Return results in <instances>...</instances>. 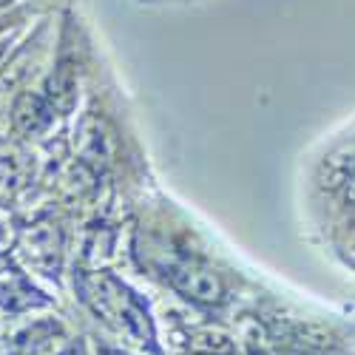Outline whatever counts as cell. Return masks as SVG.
I'll return each mask as SVG.
<instances>
[{
  "label": "cell",
  "mask_w": 355,
  "mask_h": 355,
  "mask_svg": "<svg viewBox=\"0 0 355 355\" xmlns=\"http://www.w3.org/2000/svg\"><path fill=\"white\" fill-rule=\"evenodd\" d=\"M80 293L97 315L116 324V327L125 330L139 344H154V327H151V321H148L145 307L137 302V295L125 284L116 282L114 276L85 273L80 279Z\"/></svg>",
  "instance_id": "6da1fadb"
},
{
  "label": "cell",
  "mask_w": 355,
  "mask_h": 355,
  "mask_svg": "<svg viewBox=\"0 0 355 355\" xmlns=\"http://www.w3.org/2000/svg\"><path fill=\"white\" fill-rule=\"evenodd\" d=\"M171 284L176 293H182L185 299L196 304H219L225 299V284L216 273L193 268V264H182V268L171 270Z\"/></svg>",
  "instance_id": "7a4b0ae2"
},
{
  "label": "cell",
  "mask_w": 355,
  "mask_h": 355,
  "mask_svg": "<svg viewBox=\"0 0 355 355\" xmlns=\"http://www.w3.org/2000/svg\"><path fill=\"white\" fill-rule=\"evenodd\" d=\"M0 304L6 310H28V307H43L49 299L28 284L26 273L17 270L9 256H0Z\"/></svg>",
  "instance_id": "3957f363"
},
{
  "label": "cell",
  "mask_w": 355,
  "mask_h": 355,
  "mask_svg": "<svg viewBox=\"0 0 355 355\" xmlns=\"http://www.w3.org/2000/svg\"><path fill=\"white\" fill-rule=\"evenodd\" d=\"M23 250L28 259H32L35 268H40L49 276H54V270L60 268V233L49 225L28 230L26 239H23Z\"/></svg>",
  "instance_id": "277c9868"
},
{
  "label": "cell",
  "mask_w": 355,
  "mask_h": 355,
  "mask_svg": "<svg viewBox=\"0 0 355 355\" xmlns=\"http://www.w3.org/2000/svg\"><path fill=\"white\" fill-rule=\"evenodd\" d=\"M46 105L51 114H71V108L77 105V77H74L71 63H60L57 71L51 74Z\"/></svg>",
  "instance_id": "5b68a950"
},
{
  "label": "cell",
  "mask_w": 355,
  "mask_h": 355,
  "mask_svg": "<svg viewBox=\"0 0 355 355\" xmlns=\"http://www.w3.org/2000/svg\"><path fill=\"white\" fill-rule=\"evenodd\" d=\"M80 142H83V157L88 162H108L111 159L114 142H111L103 120H97V116H88V120H83Z\"/></svg>",
  "instance_id": "8992f818"
},
{
  "label": "cell",
  "mask_w": 355,
  "mask_h": 355,
  "mask_svg": "<svg viewBox=\"0 0 355 355\" xmlns=\"http://www.w3.org/2000/svg\"><path fill=\"white\" fill-rule=\"evenodd\" d=\"M49 120H51V111H49V105H46L43 97H37V94H32V92L20 94V100H17V105H15V123H17V128H20L23 134H37V131H43V128L49 125Z\"/></svg>",
  "instance_id": "52a82bcc"
},
{
  "label": "cell",
  "mask_w": 355,
  "mask_h": 355,
  "mask_svg": "<svg viewBox=\"0 0 355 355\" xmlns=\"http://www.w3.org/2000/svg\"><path fill=\"white\" fill-rule=\"evenodd\" d=\"M57 333H60V324L57 321H40V324H35V327L17 333L12 347H9V352L12 355H37Z\"/></svg>",
  "instance_id": "ba28073f"
},
{
  "label": "cell",
  "mask_w": 355,
  "mask_h": 355,
  "mask_svg": "<svg viewBox=\"0 0 355 355\" xmlns=\"http://www.w3.org/2000/svg\"><path fill=\"white\" fill-rule=\"evenodd\" d=\"M26 180V168H23V157L17 151H3L0 154V182L9 191H17Z\"/></svg>",
  "instance_id": "9c48e42d"
},
{
  "label": "cell",
  "mask_w": 355,
  "mask_h": 355,
  "mask_svg": "<svg viewBox=\"0 0 355 355\" xmlns=\"http://www.w3.org/2000/svg\"><path fill=\"white\" fill-rule=\"evenodd\" d=\"M60 355H83V349H80L77 344H71V347H66V349H63Z\"/></svg>",
  "instance_id": "30bf717a"
},
{
  "label": "cell",
  "mask_w": 355,
  "mask_h": 355,
  "mask_svg": "<svg viewBox=\"0 0 355 355\" xmlns=\"http://www.w3.org/2000/svg\"><path fill=\"white\" fill-rule=\"evenodd\" d=\"M0 54H3V43H0Z\"/></svg>",
  "instance_id": "8fae6325"
},
{
  "label": "cell",
  "mask_w": 355,
  "mask_h": 355,
  "mask_svg": "<svg viewBox=\"0 0 355 355\" xmlns=\"http://www.w3.org/2000/svg\"><path fill=\"white\" fill-rule=\"evenodd\" d=\"M256 355H259V352H256Z\"/></svg>",
  "instance_id": "7c38bea8"
}]
</instances>
